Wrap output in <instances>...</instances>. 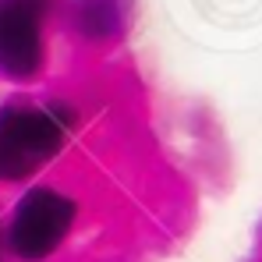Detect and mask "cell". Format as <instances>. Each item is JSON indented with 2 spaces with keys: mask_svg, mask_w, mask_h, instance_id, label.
<instances>
[{
  "mask_svg": "<svg viewBox=\"0 0 262 262\" xmlns=\"http://www.w3.org/2000/svg\"><path fill=\"white\" fill-rule=\"evenodd\" d=\"M75 29L85 39H106L121 29V0H75Z\"/></svg>",
  "mask_w": 262,
  "mask_h": 262,
  "instance_id": "obj_4",
  "label": "cell"
},
{
  "mask_svg": "<svg viewBox=\"0 0 262 262\" xmlns=\"http://www.w3.org/2000/svg\"><path fill=\"white\" fill-rule=\"evenodd\" d=\"M53 0H0V78L32 82L46 68V25Z\"/></svg>",
  "mask_w": 262,
  "mask_h": 262,
  "instance_id": "obj_3",
  "label": "cell"
},
{
  "mask_svg": "<svg viewBox=\"0 0 262 262\" xmlns=\"http://www.w3.org/2000/svg\"><path fill=\"white\" fill-rule=\"evenodd\" d=\"M75 106L64 99L18 96L0 106V181L21 184L50 167L75 131Z\"/></svg>",
  "mask_w": 262,
  "mask_h": 262,
  "instance_id": "obj_1",
  "label": "cell"
},
{
  "mask_svg": "<svg viewBox=\"0 0 262 262\" xmlns=\"http://www.w3.org/2000/svg\"><path fill=\"white\" fill-rule=\"evenodd\" d=\"M78 199L60 184H29L4 223L7 252L18 262H46L75 230Z\"/></svg>",
  "mask_w": 262,
  "mask_h": 262,
  "instance_id": "obj_2",
  "label": "cell"
}]
</instances>
